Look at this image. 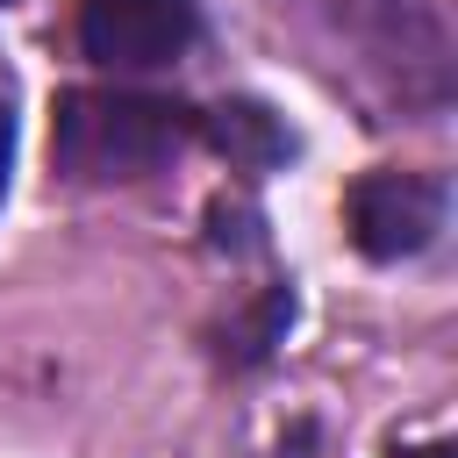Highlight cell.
I'll list each match as a JSON object with an SVG mask.
<instances>
[{"instance_id": "1", "label": "cell", "mask_w": 458, "mask_h": 458, "mask_svg": "<svg viewBox=\"0 0 458 458\" xmlns=\"http://www.w3.org/2000/svg\"><path fill=\"white\" fill-rule=\"evenodd\" d=\"M193 143V114L157 93H100L72 86L57 93L50 114V157L79 186H114V179H150Z\"/></svg>"}, {"instance_id": "2", "label": "cell", "mask_w": 458, "mask_h": 458, "mask_svg": "<svg viewBox=\"0 0 458 458\" xmlns=\"http://www.w3.org/2000/svg\"><path fill=\"white\" fill-rule=\"evenodd\" d=\"M200 36L193 0H79V50L100 72H157Z\"/></svg>"}, {"instance_id": "3", "label": "cell", "mask_w": 458, "mask_h": 458, "mask_svg": "<svg viewBox=\"0 0 458 458\" xmlns=\"http://www.w3.org/2000/svg\"><path fill=\"white\" fill-rule=\"evenodd\" d=\"M344 222L365 258H415L444 229V186L429 172H365L344 193Z\"/></svg>"}, {"instance_id": "4", "label": "cell", "mask_w": 458, "mask_h": 458, "mask_svg": "<svg viewBox=\"0 0 458 458\" xmlns=\"http://www.w3.org/2000/svg\"><path fill=\"white\" fill-rule=\"evenodd\" d=\"M200 136H208L229 165H243V172H265V165H279V157L293 150V136L279 129V114L258 107V100H222V107L200 122Z\"/></svg>"}, {"instance_id": "5", "label": "cell", "mask_w": 458, "mask_h": 458, "mask_svg": "<svg viewBox=\"0 0 458 458\" xmlns=\"http://www.w3.org/2000/svg\"><path fill=\"white\" fill-rule=\"evenodd\" d=\"M7 172H14V107L0 93V200H7Z\"/></svg>"}, {"instance_id": "6", "label": "cell", "mask_w": 458, "mask_h": 458, "mask_svg": "<svg viewBox=\"0 0 458 458\" xmlns=\"http://www.w3.org/2000/svg\"><path fill=\"white\" fill-rule=\"evenodd\" d=\"M394 458H451V444H422V451H394Z\"/></svg>"}]
</instances>
